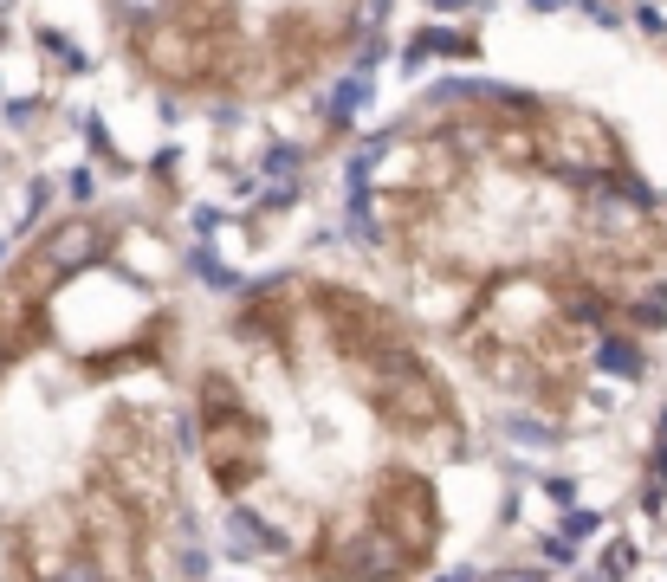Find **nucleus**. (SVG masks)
<instances>
[{
  "label": "nucleus",
  "mask_w": 667,
  "mask_h": 582,
  "mask_svg": "<svg viewBox=\"0 0 667 582\" xmlns=\"http://www.w3.org/2000/svg\"><path fill=\"white\" fill-rule=\"evenodd\" d=\"M0 356H7V337H0Z\"/></svg>",
  "instance_id": "7ed1b4c3"
},
{
  "label": "nucleus",
  "mask_w": 667,
  "mask_h": 582,
  "mask_svg": "<svg viewBox=\"0 0 667 582\" xmlns=\"http://www.w3.org/2000/svg\"><path fill=\"white\" fill-rule=\"evenodd\" d=\"M85 259H98V233H91V227H65V233H52V266H59V272L85 266Z\"/></svg>",
  "instance_id": "f03ea898"
},
{
  "label": "nucleus",
  "mask_w": 667,
  "mask_h": 582,
  "mask_svg": "<svg viewBox=\"0 0 667 582\" xmlns=\"http://www.w3.org/2000/svg\"><path fill=\"white\" fill-rule=\"evenodd\" d=\"M376 524H383V531L396 537L402 550H428V537H434V505H428V485L396 479V485L383 492V505H376Z\"/></svg>",
  "instance_id": "f257e3e1"
}]
</instances>
